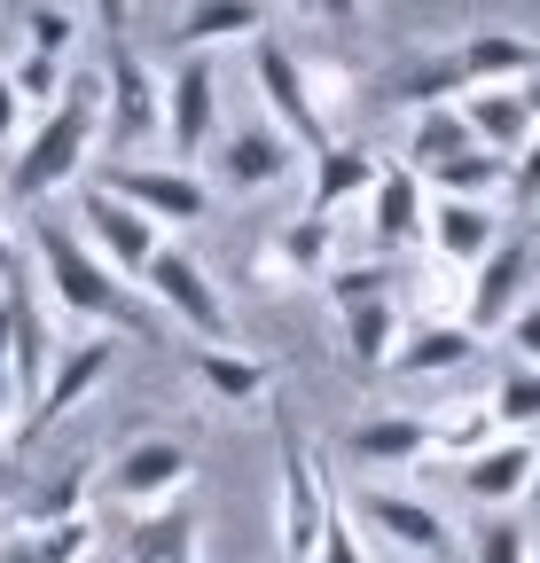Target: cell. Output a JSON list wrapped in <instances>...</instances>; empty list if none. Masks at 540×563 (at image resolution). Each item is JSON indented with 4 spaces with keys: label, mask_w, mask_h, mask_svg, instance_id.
Masks as SVG:
<instances>
[{
    "label": "cell",
    "mask_w": 540,
    "mask_h": 563,
    "mask_svg": "<svg viewBox=\"0 0 540 563\" xmlns=\"http://www.w3.org/2000/svg\"><path fill=\"white\" fill-rule=\"evenodd\" d=\"M454 63L470 87H525V79H540V40H525L509 24H478L454 40Z\"/></svg>",
    "instance_id": "cell-16"
},
{
    "label": "cell",
    "mask_w": 540,
    "mask_h": 563,
    "mask_svg": "<svg viewBox=\"0 0 540 563\" xmlns=\"http://www.w3.org/2000/svg\"><path fill=\"white\" fill-rule=\"evenodd\" d=\"M313 563H368V548H361V532H353V517H345V501H337V493H329V517H321Z\"/></svg>",
    "instance_id": "cell-41"
},
{
    "label": "cell",
    "mask_w": 540,
    "mask_h": 563,
    "mask_svg": "<svg viewBox=\"0 0 540 563\" xmlns=\"http://www.w3.org/2000/svg\"><path fill=\"white\" fill-rule=\"evenodd\" d=\"M462 563H532V540L509 509L478 517V532H462Z\"/></svg>",
    "instance_id": "cell-36"
},
{
    "label": "cell",
    "mask_w": 540,
    "mask_h": 563,
    "mask_svg": "<svg viewBox=\"0 0 540 563\" xmlns=\"http://www.w3.org/2000/svg\"><path fill=\"white\" fill-rule=\"evenodd\" d=\"M87 501H95V462L79 454V462H63V470L32 477V485L16 493L9 532H47V525H71V517H87Z\"/></svg>",
    "instance_id": "cell-20"
},
{
    "label": "cell",
    "mask_w": 540,
    "mask_h": 563,
    "mask_svg": "<svg viewBox=\"0 0 540 563\" xmlns=\"http://www.w3.org/2000/svg\"><path fill=\"white\" fill-rule=\"evenodd\" d=\"M525 501H540V462H532V493H525Z\"/></svg>",
    "instance_id": "cell-52"
},
{
    "label": "cell",
    "mask_w": 540,
    "mask_h": 563,
    "mask_svg": "<svg viewBox=\"0 0 540 563\" xmlns=\"http://www.w3.org/2000/svg\"><path fill=\"white\" fill-rule=\"evenodd\" d=\"M165 321H180L188 336H205V344H235V313H228V298H220V282H212V266L196 258V251H180V243H157V258L142 266V282H133Z\"/></svg>",
    "instance_id": "cell-3"
},
{
    "label": "cell",
    "mask_w": 540,
    "mask_h": 563,
    "mask_svg": "<svg viewBox=\"0 0 540 563\" xmlns=\"http://www.w3.org/2000/svg\"><path fill=\"white\" fill-rule=\"evenodd\" d=\"M454 150H470V125H462V110H454V102H439V110H416V118H408V173H431V165H447Z\"/></svg>",
    "instance_id": "cell-33"
},
{
    "label": "cell",
    "mask_w": 540,
    "mask_h": 563,
    "mask_svg": "<svg viewBox=\"0 0 540 563\" xmlns=\"http://www.w3.org/2000/svg\"><path fill=\"white\" fill-rule=\"evenodd\" d=\"M313 165V196H306V220H337L345 203H368V188L384 180V157L368 150V141H321V150L306 157Z\"/></svg>",
    "instance_id": "cell-14"
},
{
    "label": "cell",
    "mask_w": 540,
    "mask_h": 563,
    "mask_svg": "<svg viewBox=\"0 0 540 563\" xmlns=\"http://www.w3.org/2000/svg\"><path fill=\"white\" fill-rule=\"evenodd\" d=\"M532 282H540V251L532 243H494L478 266H470V298H462V329L470 336H486V329H509V313L532 298Z\"/></svg>",
    "instance_id": "cell-11"
},
{
    "label": "cell",
    "mask_w": 540,
    "mask_h": 563,
    "mask_svg": "<svg viewBox=\"0 0 540 563\" xmlns=\"http://www.w3.org/2000/svg\"><path fill=\"white\" fill-rule=\"evenodd\" d=\"M110 361H118V344H110V329H95V336H79V344H63L55 352V368H47V391L24 407V431H47V422H63L102 376H110Z\"/></svg>",
    "instance_id": "cell-15"
},
{
    "label": "cell",
    "mask_w": 540,
    "mask_h": 563,
    "mask_svg": "<svg viewBox=\"0 0 540 563\" xmlns=\"http://www.w3.org/2000/svg\"><path fill=\"white\" fill-rule=\"evenodd\" d=\"M188 368H196V384H205L220 407H258V399H275V361H258V352H243V344H196Z\"/></svg>",
    "instance_id": "cell-21"
},
{
    "label": "cell",
    "mask_w": 540,
    "mask_h": 563,
    "mask_svg": "<svg viewBox=\"0 0 540 563\" xmlns=\"http://www.w3.org/2000/svg\"><path fill=\"white\" fill-rule=\"evenodd\" d=\"M532 251H540V243H532Z\"/></svg>",
    "instance_id": "cell-55"
},
{
    "label": "cell",
    "mask_w": 540,
    "mask_h": 563,
    "mask_svg": "<svg viewBox=\"0 0 540 563\" xmlns=\"http://www.w3.org/2000/svg\"><path fill=\"white\" fill-rule=\"evenodd\" d=\"M517 95H525V118H532V133H540V79H525Z\"/></svg>",
    "instance_id": "cell-51"
},
{
    "label": "cell",
    "mask_w": 540,
    "mask_h": 563,
    "mask_svg": "<svg viewBox=\"0 0 540 563\" xmlns=\"http://www.w3.org/2000/svg\"><path fill=\"white\" fill-rule=\"evenodd\" d=\"M95 16H102V32L118 40V32H125V0H95Z\"/></svg>",
    "instance_id": "cell-48"
},
{
    "label": "cell",
    "mask_w": 540,
    "mask_h": 563,
    "mask_svg": "<svg viewBox=\"0 0 540 563\" xmlns=\"http://www.w3.org/2000/svg\"><path fill=\"white\" fill-rule=\"evenodd\" d=\"M470 352H478V336L462 321H408L392 344V376H454L470 368Z\"/></svg>",
    "instance_id": "cell-25"
},
{
    "label": "cell",
    "mask_w": 540,
    "mask_h": 563,
    "mask_svg": "<svg viewBox=\"0 0 540 563\" xmlns=\"http://www.w3.org/2000/svg\"><path fill=\"white\" fill-rule=\"evenodd\" d=\"M494 422L502 439H540V368H509L494 384Z\"/></svg>",
    "instance_id": "cell-35"
},
{
    "label": "cell",
    "mask_w": 540,
    "mask_h": 563,
    "mask_svg": "<svg viewBox=\"0 0 540 563\" xmlns=\"http://www.w3.org/2000/svg\"><path fill=\"white\" fill-rule=\"evenodd\" d=\"M125 563H205V525H196V509L173 501V509L133 517V532H125Z\"/></svg>",
    "instance_id": "cell-27"
},
{
    "label": "cell",
    "mask_w": 540,
    "mask_h": 563,
    "mask_svg": "<svg viewBox=\"0 0 540 563\" xmlns=\"http://www.w3.org/2000/svg\"><path fill=\"white\" fill-rule=\"evenodd\" d=\"M462 298H470V274H462V266L431 258V266L416 274V321H462Z\"/></svg>",
    "instance_id": "cell-38"
},
{
    "label": "cell",
    "mask_w": 540,
    "mask_h": 563,
    "mask_svg": "<svg viewBox=\"0 0 540 563\" xmlns=\"http://www.w3.org/2000/svg\"><path fill=\"white\" fill-rule=\"evenodd\" d=\"M509 188H517V203H525V211H540V133L509 157Z\"/></svg>",
    "instance_id": "cell-43"
},
{
    "label": "cell",
    "mask_w": 540,
    "mask_h": 563,
    "mask_svg": "<svg viewBox=\"0 0 540 563\" xmlns=\"http://www.w3.org/2000/svg\"><path fill=\"white\" fill-rule=\"evenodd\" d=\"M188 477H196V454H188V439H173V431H142V439H125L118 454H110V501L118 509H133V517H150V509H173L180 493H188Z\"/></svg>",
    "instance_id": "cell-4"
},
{
    "label": "cell",
    "mask_w": 540,
    "mask_h": 563,
    "mask_svg": "<svg viewBox=\"0 0 540 563\" xmlns=\"http://www.w3.org/2000/svg\"><path fill=\"white\" fill-rule=\"evenodd\" d=\"M0 563H40V548H32V532H0Z\"/></svg>",
    "instance_id": "cell-47"
},
{
    "label": "cell",
    "mask_w": 540,
    "mask_h": 563,
    "mask_svg": "<svg viewBox=\"0 0 540 563\" xmlns=\"http://www.w3.org/2000/svg\"><path fill=\"white\" fill-rule=\"evenodd\" d=\"M423 188H431V196H462V203H494V196L509 188V157H494V150L470 141V150H454L447 165L423 173Z\"/></svg>",
    "instance_id": "cell-32"
},
{
    "label": "cell",
    "mask_w": 540,
    "mask_h": 563,
    "mask_svg": "<svg viewBox=\"0 0 540 563\" xmlns=\"http://www.w3.org/2000/svg\"><path fill=\"white\" fill-rule=\"evenodd\" d=\"M102 188L110 196H125L142 220H157V228H196L212 211V180L196 173V165H157V157H118L110 173H102Z\"/></svg>",
    "instance_id": "cell-7"
},
{
    "label": "cell",
    "mask_w": 540,
    "mask_h": 563,
    "mask_svg": "<svg viewBox=\"0 0 540 563\" xmlns=\"http://www.w3.org/2000/svg\"><path fill=\"white\" fill-rule=\"evenodd\" d=\"M32 258H40V282H47V298L63 313H79V321H95L110 336H157V306L133 290L110 258H95L71 220H40L32 228Z\"/></svg>",
    "instance_id": "cell-1"
},
{
    "label": "cell",
    "mask_w": 540,
    "mask_h": 563,
    "mask_svg": "<svg viewBox=\"0 0 540 563\" xmlns=\"http://www.w3.org/2000/svg\"><path fill=\"white\" fill-rule=\"evenodd\" d=\"M9 485H16V477H9V470H0V493H9Z\"/></svg>",
    "instance_id": "cell-53"
},
{
    "label": "cell",
    "mask_w": 540,
    "mask_h": 563,
    "mask_svg": "<svg viewBox=\"0 0 540 563\" xmlns=\"http://www.w3.org/2000/svg\"><path fill=\"white\" fill-rule=\"evenodd\" d=\"M423 211H431L423 173L384 165V180L368 188V235H376V251H408V243H423Z\"/></svg>",
    "instance_id": "cell-19"
},
{
    "label": "cell",
    "mask_w": 540,
    "mask_h": 563,
    "mask_svg": "<svg viewBox=\"0 0 540 563\" xmlns=\"http://www.w3.org/2000/svg\"><path fill=\"white\" fill-rule=\"evenodd\" d=\"M258 32H266V0H188V16H180L188 55H212L220 40H258Z\"/></svg>",
    "instance_id": "cell-29"
},
{
    "label": "cell",
    "mask_w": 540,
    "mask_h": 563,
    "mask_svg": "<svg viewBox=\"0 0 540 563\" xmlns=\"http://www.w3.org/2000/svg\"><path fill=\"white\" fill-rule=\"evenodd\" d=\"M9 439H16V399L0 391V446H9Z\"/></svg>",
    "instance_id": "cell-50"
},
{
    "label": "cell",
    "mask_w": 540,
    "mask_h": 563,
    "mask_svg": "<svg viewBox=\"0 0 540 563\" xmlns=\"http://www.w3.org/2000/svg\"><path fill=\"white\" fill-rule=\"evenodd\" d=\"M502 336H509V352H517V368H540V290L509 313V329H502Z\"/></svg>",
    "instance_id": "cell-42"
},
{
    "label": "cell",
    "mask_w": 540,
    "mask_h": 563,
    "mask_svg": "<svg viewBox=\"0 0 540 563\" xmlns=\"http://www.w3.org/2000/svg\"><path fill=\"white\" fill-rule=\"evenodd\" d=\"M102 133L118 157L142 141H165V79L142 63L133 40H110V63H102Z\"/></svg>",
    "instance_id": "cell-5"
},
{
    "label": "cell",
    "mask_w": 540,
    "mask_h": 563,
    "mask_svg": "<svg viewBox=\"0 0 540 563\" xmlns=\"http://www.w3.org/2000/svg\"><path fill=\"white\" fill-rule=\"evenodd\" d=\"M345 454L361 470H408V462L431 454V415H399V407L392 415H368V422H353Z\"/></svg>",
    "instance_id": "cell-24"
},
{
    "label": "cell",
    "mask_w": 540,
    "mask_h": 563,
    "mask_svg": "<svg viewBox=\"0 0 540 563\" xmlns=\"http://www.w3.org/2000/svg\"><path fill=\"white\" fill-rule=\"evenodd\" d=\"M24 274V251H16V235H9V220H0V290Z\"/></svg>",
    "instance_id": "cell-46"
},
{
    "label": "cell",
    "mask_w": 540,
    "mask_h": 563,
    "mask_svg": "<svg viewBox=\"0 0 540 563\" xmlns=\"http://www.w3.org/2000/svg\"><path fill=\"white\" fill-rule=\"evenodd\" d=\"M165 141H173V165H196L220 141V70H212V55H180L165 70Z\"/></svg>",
    "instance_id": "cell-10"
},
{
    "label": "cell",
    "mask_w": 540,
    "mask_h": 563,
    "mask_svg": "<svg viewBox=\"0 0 540 563\" xmlns=\"http://www.w3.org/2000/svg\"><path fill=\"white\" fill-rule=\"evenodd\" d=\"M95 517H71V525H47V532H32V548H40V563H87L95 555Z\"/></svg>",
    "instance_id": "cell-40"
},
{
    "label": "cell",
    "mask_w": 540,
    "mask_h": 563,
    "mask_svg": "<svg viewBox=\"0 0 540 563\" xmlns=\"http://www.w3.org/2000/svg\"><path fill=\"white\" fill-rule=\"evenodd\" d=\"M95 141H102V70H79V79L63 87V102L40 110V125L16 141V157H9V196H16V203H47L63 180L87 173Z\"/></svg>",
    "instance_id": "cell-2"
},
{
    "label": "cell",
    "mask_w": 540,
    "mask_h": 563,
    "mask_svg": "<svg viewBox=\"0 0 540 563\" xmlns=\"http://www.w3.org/2000/svg\"><path fill=\"white\" fill-rule=\"evenodd\" d=\"M16 141H24V102L9 87V63H0V150H16Z\"/></svg>",
    "instance_id": "cell-45"
},
{
    "label": "cell",
    "mask_w": 540,
    "mask_h": 563,
    "mask_svg": "<svg viewBox=\"0 0 540 563\" xmlns=\"http://www.w3.org/2000/svg\"><path fill=\"white\" fill-rule=\"evenodd\" d=\"M399 329H408V313H399L392 298L345 306V329H337V352H345V368H361V376L392 368V344H399Z\"/></svg>",
    "instance_id": "cell-28"
},
{
    "label": "cell",
    "mask_w": 540,
    "mask_h": 563,
    "mask_svg": "<svg viewBox=\"0 0 540 563\" xmlns=\"http://www.w3.org/2000/svg\"><path fill=\"white\" fill-rule=\"evenodd\" d=\"M532 462H540V439H494L478 462H462V493L494 517V509H509V501L532 493Z\"/></svg>",
    "instance_id": "cell-22"
},
{
    "label": "cell",
    "mask_w": 540,
    "mask_h": 563,
    "mask_svg": "<svg viewBox=\"0 0 540 563\" xmlns=\"http://www.w3.org/2000/svg\"><path fill=\"white\" fill-rule=\"evenodd\" d=\"M494 439H502V422H494V407H486V399H454V407H439V415H431V454H439V462H454V470H462V462H478Z\"/></svg>",
    "instance_id": "cell-31"
},
{
    "label": "cell",
    "mask_w": 540,
    "mask_h": 563,
    "mask_svg": "<svg viewBox=\"0 0 540 563\" xmlns=\"http://www.w3.org/2000/svg\"><path fill=\"white\" fill-rule=\"evenodd\" d=\"M9 87H16L24 110H55L63 87H71V63H55V55H32V47H24V55L9 63Z\"/></svg>",
    "instance_id": "cell-37"
},
{
    "label": "cell",
    "mask_w": 540,
    "mask_h": 563,
    "mask_svg": "<svg viewBox=\"0 0 540 563\" xmlns=\"http://www.w3.org/2000/svg\"><path fill=\"white\" fill-rule=\"evenodd\" d=\"M470 95V79H462V63H454V47H431V55H408V63H392L384 70V102L392 110H439V102H462Z\"/></svg>",
    "instance_id": "cell-23"
},
{
    "label": "cell",
    "mask_w": 540,
    "mask_h": 563,
    "mask_svg": "<svg viewBox=\"0 0 540 563\" xmlns=\"http://www.w3.org/2000/svg\"><path fill=\"white\" fill-rule=\"evenodd\" d=\"M266 266H275L283 282H321L337 266V220H290V228H275Z\"/></svg>",
    "instance_id": "cell-30"
},
{
    "label": "cell",
    "mask_w": 540,
    "mask_h": 563,
    "mask_svg": "<svg viewBox=\"0 0 540 563\" xmlns=\"http://www.w3.org/2000/svg\"><path fill=\"white\" fill-rule=\"evenodd\" d=\"M532 563H540V548H532Z\"/></svg>",
    "instance_id": "cell-54"
},
{
    "label": "cell",
    "mask_w": 540,
    "mask_h": 563,
    "mask_svg": "<svg viewBox=\"0 0 540 563\" xmlns=\"http://www.w3.org/2000/svg\"><path fill=\"white\" fill-rule=\"evenodd\" d=\"M298 9L313 24H329V32H361L368 24V0H298Z\"/></svg>",
    "instance_id": "cell-44"
},
{
    "label": "cell",
    "mask_w": 540,
    "mask_h": 563,
    "mask_svg": "<svg viewBox=\"0 0 540 563\" xmlns=\"http://www.w3.org/2000/svg\"><path fill=\"white\" fill-rule=\"evenodd\" d=\"M290 165H298V141L275 133V125H235V133H220V180H228L235 196H258V188L290 180Z\"/></svg>",
    "instance_id": "cell-17"
},
{
    "label": "cell",
    "mask_w": 540,
    "mask_h": 563,
    "mask_svg": "<svg viewBox=\"0 0 540 563\" xmlns=\"http://www.w3.org/2000/svg\"><path fill=\"white\" fill-rule=\"evenodd\" d=\"M361 517L416 563H462V532L447 525L439 501H423V493H399V485H361Z\"/></svg>",
    "instance_id": "cell-9"
},
{
    "label": "cell",
    "mask_w": 540,
    "mask_h": 563,
    "mask_svg": "<svg viewBox=\"0 0 540 563\" xmlns=\"http://www.w3.org/2000/svg\"><path fill=\"white\" fill-rule=\"evenodd\" d=\"M399 290V266L392 258H337L329 274H321V298L345 313V306H368V298H392Z\"/></svg>",
    "instance_id": "cell-34"
},
{
    "label": "cell",
    "mask_w": 540,
    "mask_h": 563,
    "mask_svg": "<svg viewBox=\"0 0 540 563\" xmlns=\"http://www.w3.org/2000/svg\"><path fill=\"white\" fill-rule=\"evenodd\" d=\"M423 235H431V258H447V266H478L494 243H502V220H494V203H462V196H431V211H423Z\"/></svg>",
    "instance_id": "cell-18"
},
{
    "label": "cell",
    "mask_w": 540,
    "mask_h": 563,
    "mask_svg": "<svg viewBox=\"0 0 540 563\" xmlns=\"http://www.w3.org/2000/svg\"><path fill=\"white\" fill-rule=\"evenodd\" d=\"M454 110H462L470 141L494 150V157H517L525 141H532V118H525V95H517V87H470Z\"/></svg>",
    "instance_id": "cell-26"
},
{
    "label": "cell",
    "mask_w": 540,
    "mask_h": 563,
    "mask_svg": "<svg viewBox=\"0 0 540 563\" xmlns=\"http://www.w3.org/2000/svg\"><path fill=\"white\" fill-rule=\"evenodd\" d=\"M0 306H9V391H16V407H32L40 391H47V368H55V329H47V298H40V282H32V266L0 290Z\"/></svg>",
    "instance_id": "cell-12"
},
{
    "label": "cell",
    "mask_w": 540,
    "mask_h": 563,
    "mask_svg": "<svg viewBox=\"0 0 540 563\" xmlns=\"http://www.w3.org/2000/svg\"><path fill=\"white\" fill-rule=\"evenodd\" d=\"M0 391H9V306H0ZM16 399V391H9Z\"/></svg>",
    "instance_id": "cell-49"
},
{
    "label": "cell",
    "mask_w": 540,
    "mask_h": 563,
    "mask_svg": "<svg viewBox=\"0 0 540 563\" xmlns=\"http://www.w3.org/2000/svg\"><path fill=\"white\" fill-rule=\"evenodd\" d=\"M251 79H258L266 110H275V133H290L306 157L321 150V141H337L329 118H321V102H313V70H306L298 47H283L275 32H258V40H251Z\"/></svg>",
    "instance_id": "cell-6"
},
{
    "label": "cell",
    "mask_w": 540,
    "mask_h": 563,
    "mask_svg": "<svg viewBox=\"0 0 540 563\" xmlns=\"http://www.w3.org/2000/svg\"><path fill=\"white\" fill-rule=\"evenodd\" d=\"M79 235H87V251L95 258H110L125 282H142V266L157 258V243H165V228L157 220H142V211H133L125 196H110L102 180L79 196Z\"/></svg>",
    "instance_id": "cell-13"
},
{
    "label": "cell",
    "mask_w": 540,
    "mask_h": 563,
    "mask_svg": "<svg viewBox=\"0 0 540 563\" xmlns=\"http://www.w3.org/2000/svg\"><path fill=\"white\" fill-rule=\"evenodd\" d=\"M275 454H283V517H275V548L283 563H313L321 548V517H329V477H321V454L290 431V422H275Z\"/></svg>",
    "instance_id": "cell-8"
},
{
    "label": "cell",
    "mask_w": 540,
    "mask_h": 563,
    "mask_svg": "<svg viewBox=\"0 0 540 563\" xmlns=\"http://www.w3.org/2000/svg\"><path fill=\"white\" fill-rule=\"evenodd\" d=\"M71 40H79V16H71V9H55V0L24 9V47H32V55H55V63H71Z\"/></svg>",
    "instance_id": "cell-39"
}]
</instances>
